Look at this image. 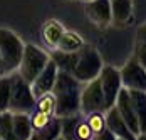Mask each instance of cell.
Masks as SVG:
<instances>
[{"label": "cell", "instance_id": "d4e9b609", "mask_svg": "<svg viewBox=\"0 0 146 140\" xmlns=\"http://www.w3.org/2000/svg\"><path fill=\"white\" fill-rule=\"evenodd\" d=\"M92 140H116V135H114L109 128H104L99 133H94V135H92Z\"/></svg>", "mask_w": 146, "mask_h": 140}, {"label": "cell", "instance_id": "603a6c76", "mask_svg": "<svg viewBox=\"0 0 146 140\" xmlns=\"http://www.w3.org/2000/svg\"><path fill=\"white\" fill-rule=\"evenodd\" d=\"M9 100H10V75L0 77V112L9 110Z\"/></svg>", "mask_w": 146, "mask_h": 140}, {"label": "cell", "instance_id": "4dcf8cb0", "mask_svg": "<svg viewBox=\"0 0 146 140\" xmlns=\"http://www.w3.org/2000/svg\"><path fill=\"white\" fill-rule=\"evenodd\" d=\"M82 2H91V0H82Z\"/></svg>", "mask_w": 146, "mask_h": 140}, {"label": "cell", "instance_id": "e0dca14e", "mask_svg": "<svg viewBox=\"0 0 146 140\" xmlns=\"http://www.w3.org/2000/svg\"><path fill=\"white\" fill-rule=\"evenodd\" d=\"M84 39L74 32V30H64L60 40H59L56 50H60V52H79L82 47H84Z\"/></svg>", "mask_w": 146, "mask_h": 140}, {"label": "cell", "instance_id": "44dd1931", "mask_svg": "<svg viewBox=\"0 0 146 140\" xmlns=\"http://www.w3.org/2000/svg\"><path fill=\"white\" fill-rule=\"evenodd\" d=\"M40 140H56L60 137V118L59 117H52V120L49 122V125L44 127L40 132L35 133Z\"/></svg>", "mask_w": 146, "mask_h": 140}, {"label": "cell", "instance_id": "f1b7e54d", "mask_svg": "<svg viewBox=\"0 0 146 140\" xmlns=\"http://www.w3.org/2000/svg\"><path fill=\"white\" fill-rule=\"evenodd\" d=\"M3 75V67H2V57H0V77Z\"/></svg>", "mask_w": 146, "mask_h": 140}, {"label": "cell", "instance_id": "ba28073f", "mask_svg": "<svg viewBox=\"0 0 146 140\" xmlns=\"http://www.w3.org/2000/svg\"><path fill=\"white\" fill-rule=\"evenodd\" d=\"M91 112H106L104 95L98 79L88 84H82V90H81V113L88 115Z\"/></svg>", "mask_w": 146, "mask_h": 140}, {"label": "cell", "instance_id": "cb8c5ba5", "mask_svg": "<svg viewBox=\"0 0 146 140\" xmlns=\"http://www.w3.org/2000/svg\"><path fill=\"white\" fill-rule=\"evenodd\" d=\"M134 57L138 58V62H139V63L146 69V43H138V42H136Z\"/></svg>", "mask_w": 146, "mask_h": 140}, {"label": "cell", "instance_id": "f546056e", "mask_svg": "<svg viewBox=\"0 0 146 140\" xmlns=\"http://www.w3.org/2000/svg\"><path fill=\"white\" fill-rule=\"evenodd\" d=\"M56 140H64V139H62V137H59V139H56Z\"/></svg>", "mask_w": 146, "mask_h": 140}, {"label": "cell", "instance_id": "9a60e30c", "mask_svg": "<svg viewBox=\"0 0 146 140\" xmlns=\"http://www.w3.org/2000/svg\"><path fill=\"white\" fill-rule=\"evenodd\" d=\"M129 98L133 102V109L138 118V125H139V133L146 132V92L141 90H128Z\"/></svg>", "mask_w": 146, "mask_h": 140}, {"label": "cell", "instance_id": "7a4b0ae2", "mask_svg": "<svg viewBox=\"0 0 146 140\" xmlns=\"http://www.w3.org/2000/svg\"><path fill=\"white\" fill-rule=\"evenodd\" d=\"M101 69H102V58L98 54V50L94 47L84 45L77 52V58H76V63H74L71 75L76 80H79L81 84H88L91 80L98 79Z\"/></svg>", "mask_w": 146, "mask_h": 140}, {"label": "cell", "instance_id": "d6986e66", "mask_svg": "<svg viewBox=\"0 0 146 140\" xmlns=\"http://www.w3.org/2000/svg\"><path fill=\"white\" fill-rule=\"evenodd\" d=\"M0 140H17L12 124V112H0Z\"/></svg>", "mask_w": 146, "mask_h": 140}, {"label": "cell", "instance_id": "8fae6325", "mask_svg": "<svg viewBox=\"0 0 146 140\" xmlns=\"http://www.w3.org/2000/svg\"><path fill=\"white\" fill-rule=\"evenodd\" d=\"M86 15L98 27L111 24V0H91L86 2Z\"/></svg>", "mask_w": 146, "mask_h": 140}, {"label": "cell", "instance_id": "277c9868", "mask_svg": "<svg viewBox=\"0 0 146 140\" xmlns=\"http://www.w3.org/2000/svg\"><path fill=\"white\" fill-rule=\"evenodd\" d=\"M22 52H24L22 40L12 30L0 28V57H2L3 75H10L17 72L22 58Z\"/></svg>", "mask_w": 146, "mask_h": 140}, {"label": "cell", "instance_id": "1f68e13d", "mask_svg": "<svg viewBox=\"0 0 146 140\" xmlns=\"http://www.w3.org/2000/svg\"><path fill=\"white\" fill-rule=\"evenodd\" d=\"M116 140H124V139H116Z\"/></svg>", "mask_w": 146, "mask_h": 140}, {"label": "cell", "instance_id": "5bb4252c", "mask_svg": "<svg viewBox=\"0 0 146 140\" xmlns=\"http://www.w3.org/2000/svg\"><path fill=\"white\" fill-rule=\"evenodd\" d=\"M134 17V0H111V24L124 27Z\"/></svg>", "mask_w": 146, "mask_h": 140}, {"label": "cell", "instance_id": "ac0fdd59", "mask_svg": "<svg viewBox=\"0 0 146 140\" xmlns=\"http://www.w3.org/2000/svg\"><path fill=\"white\" fill-rule=\"evenodd\" d=\"M12 124L17 140H29L32 135V125H30L29 113H14L12 112Z\"/></svg>", "mask_w": 146, "mask_h": 140}, {"label": "cell", "instance_id": "7c38bea8", "mask_svg": "<svg viewBox=\"0 0 146 140\" xmlns=\"http://www.w3.org/2000/svg\"><path fill=\"white\" fill-rule=\"evenodd\" d=\"M114 107L117 109L119 115L123 117V120L128 124V127L131 128V132L134 135L139 133V125H138V118H136V113H134V109H133V102L129 98V92L123 87L117 94V98H116V103Z\"/></svg>", "mask_w": 146, "mask_h": 140}, {"label": "cell", "instance_id": "6da1fadb", "mask_svg": "<svg viewBox=\"0 0 146 140\" xmlns=\"http://www.w3.org/2000/svg\"><path fill=\"white\" fill-rule=\"evenodd\" d=\"M81 90L82 84L69 72L59 70L52 94L56 97V117H69L81 112Z\"/></svg>", "mask_w": 146, "mask_h": 140}, {"label": "cell", "instance_id": "52a82bcc", "mask_svg": "<svg viewBox=\"0 0 146 140\" xmlns=\"http://www.w3.org/2000/svg\"><path fill=\"white\" fill-rule=\"evenodd\" d=\"M98 80L101 84L102 95H104V103H106V110H108V109H111L116 103L117 94L123 88L119 70L111 67V65H102L101 72L98 75Z\"/></svg>", "mask_w": 146, "mask_h": 140}, {"label": "cell", "instance_id": "30bf717a", "mask_svg": "<svg viewBox=\"0 0 146 140\" xmlns=\"http://www.w3.org/2000/svg\"><path fill=\"white\" fill-rule=\"evenodd\" d=\"M57 65H56V62L50 58L49 62H47V65L44 67V70L35 77V80L30 84V88H32V94H34V97H40V95H44V94H49V92H52V87L56 84V79H57Z\"/></svg>", "mask_w": 146, "mask_h": 140}, {"label": "cell", "instance_id": "3957f363", "mask_svg": "<svg viewBox=\"0 0 146 140\" xmlns=\"http://www.w3.org/2000/svg\"><path fill=\"white\" fill-rule=\"evenodd\" d=\"M49 60H50V55L47 52H44L42 48H39L32 43H27V45H24V52H22V58H20L17 73L22 77V80H25L30 85L35 80V77L44 70Z\"/></svg>", "mask_w": 146, "mask_h": 140}, {"label": "cell", "instance_id": "7402d4cb", "mask_svg": "<svg viewBox=\"0 0 146 140\" xmlns=\"http://www.w3.org/2000/svg\"><path fill=\"white\" fill-rule=\"evenodd\" d=\"M84 117H86V122L91 127L92 133H99L104 128H108L106 127V113L104 112H91L88 115H84Z\"/></svg>", "mask_w": 146, "mask_h": 140}, {"label": "cell", "instance_id": "484cf974", "mask_svg": "<svg viewBox=\"0 0 146 140\" xmlns=\"http://www.w3.org/2000/svg\"><path fill=\"white\" fill-rule=\"evenodd\" d=\"M136 42L138 43H146V22L141 24L136 30Z\"/></svg>", "mask_w": 146, "mask_h": 140}, {"label": "cell", "instance_id": "2e32d148", "mask_svg": "<svg viewBox=\"0 0 146 140\" xmlns=\"http://www.w3.org/2000/svg\"><path fill=\"white\" fill-rule=\"evenodd\" d=\"M64 30L66 28L62 27L60 22L47 20L44 24V27H42V40H44V43L47 47H50V48H56L60 37H62V33H64Z\"/></svg>", "mask_w": 146, "mask_h": 140}, {"label": "cell", "instance_id": "9c48e42d", "mask_svg": "<svg viewBox=\"0 0 146 140\" xmlns=\"http://www.w3.org/2000/svg\"><path fill=\"white\" fill-rule=\"evenodd\" d=\"M121 84L126 90H141L146 92V69L138 62L136 57H131L123 69L119 70Z\"/></svg>", "mask_w": 146, "mask_h": 140}, {"label": "cell", "instance_id": "4fadbf2b", "mask_svg": "<svg viewBox=\"0 0 146 140\" xmlns=\"http://www.w3.org/2000/svg\"><path fill=\"white\" fill-rule=\"evenodd\" d=\"M106 127L116 135V139H124V140H136V135L131 132V128L128 124L123 120V117L119 115L117 109L113 105L111 109L106 110Z\"/></svg>", "mask_w": 146, "mask_h": 140}, {"label": "cell", "instance_id": "4316f807", "mask_svg": "<svg viewBox=\"0 0 146 140\" xmlns=\"http://www.w3.org/2000/svg\"><path fill=\"white\" fill-rule=\"evenodd\" d=\"M136 140H146V132H141L136 135Z\"/></svg>", "mask_w": 146, "mask_h": 140}, {"label": "cell", "instance_id": "5b68a950", "mask_svg": "<svg viewBox=\"0 0 146 140\" xmlns=\"http://www.w3.org/2000/svg\"><path fill=\"white\" fill-rule=\"evenodd\" d=\"M35 105V97L32 94L30 85L22 80V77L14 72L10 73V100L9 112L14 113H30Z\"/></svg>", "mask_w": 146, "mask_h": 140}, {"label": "cell", "instance_id": "8992f818", "mask_svg": "<svg viewBox=\"0 0 146 140\" xmlns=\"http://www.w3.org/2000/svg\"><path fill=\"white\" fill-rule=\"evenodd\" d=\"M92 130L82 113L60 118V137L64 140H92Z\"/></svg>", "mask_w": 146, "mask_h": 140}, {"label": "cell", "instance_id": "ffe728a7", "mask_svg": "<svg viewBox=\"0 0 146 140\" xmlns=\"http://www.w3.org/2000/svg\"><path fill=\"white\" fill-rule=\"evenodd\" d=\"M34 110H39V112L47 113V115H56V97H54V94L49 92V94L37 97Z\"/></svg>", "mask_w": 146, "mask_h": 140}, {"label": "cell", "instance_id": "83f0119b", "mask_svg": "<svg viewBox=\"0 0 146 140\" xmlns=\"http://www.w3.org/2000/svg\"><path fill=\"white\" fill-rule=\"evenodd\" d=\"M29 140H40V139H39V137H37L35 133H32V135H30V139H29Z\"/></svg>", "mask_w": 146, "mask_h": 140}]
</instances>
